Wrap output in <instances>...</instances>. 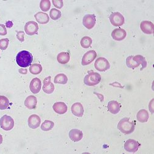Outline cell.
Listing matches in <instances>:
<instances>
[{"instance_id": "d4e9b609", "label": "cell", "mask_w": 154, "mask_h": 154, "mask_svg": "<svg viewBox=\"0 0 154 154\" xmlns=\"http://www.w3.org/2000/svg\"><path fill=\"white\" fill-rule=\"evenodd\" d=\"M54 82L56 84L66 85L68 82V78L65 74L59 73L55 76Z\"/></svg>"}, {"instance_id": "74e56055", "label": "cell", "mask_w": 154, "mask_h": 154, "mask_svg": "<svg viewBox=\"0 0 154 154\" xmlns=\"http://www.w3.org/2000/svg\"><path fill=\"white\" fill-rule=\"evenodd\" d=\"M19 72L21 74H27V69H20Z\"/></svg>"}, {"instance_id": "52a82bcc", "label": "cell", "mask_w": 154, "mask_h": 154, "mask_svg": "<svg viewBox=\"0 0 154 154\" xmlns=\"http://www.w3.org/2000/svg\"><path fill=\"white\" fill-rule=\"evenodd\" d=\"M139 147H140V144L137 142V141L132 139L127 140L124 145V148L125 150L128 152H131V153L136 152L139 149Z\"/></svg>"}, {"instance_id": "f546056e", "label": "cell", "mask_w": 154, "mask_h": 154, "mask_svg": "<svg viewBox=\"0 0 154 154\" xmlns=\"http://www.w3.org/2000/svg\"><path fill=\"white\" fill-rule=\"evenodd\" d=\"M9 99L4 96H0V110L7 109L9 107Z\"/></svg>"}, {"instance_id": "8992f818", "label": "cell", "mask_w": 154, "mask_h": 154, "mask_svg": "<svg viewBox=\"0 0 154 154\" xmlns=\"http://www.w3.org/2000/svg\"><path fill=\"white\" fill-rule=\"evenodd\" d=\"M94 67L99 72H106L110 69V65L107 59L104 57H99L94 63Z\"/></svg>"}, {"instance_id": "2e32d148", "label": "cell", "mask_w": 154, "mask_h": 154, "mask_svg": "<svg viewBox=\"0 0 154 154\" xmlns=\"http://www.w3.org/2000/svg\"><path fill=\"white\" fill-rule=\"evenodd\" d=\"M72 113L78 117H82L84 114V108L80 102H76L71 107Z\"/></svg>"}, {"instance_id": "3957f363", "label": "cell", "mask_w": 154, "mask_h": 154, "mask_svg": "<svg viewBox=\"0 0 154 154\" xmlns=\"http://www.w3.org/2000/svg\"><path fill=\"white\" fill-rule=\"evenodd\" d=\"M101 80V76L97 72H91L86 75L84 79V83L89 86L98 85Z\"/></svg>"}, {"instance_id": "5b68a950", "label": "cell", "mask_w": 154, "mask_h": 154, "mask_svg": "<svg viewBox=\"0 0 154 154\" xmlns=\"http://www.w3.org/2000/svg\"><path fill=\"white\" fill-rule=\"evenodd\" d=\"M109 19L111 23L115 27L122 26L125 23L123 16L119 12H112L109 16Z\"/></svg>"}, {"instance_id": "83f0119b", "label": "cell", "mask_w": 154, "mask_h": 154, "mask_svg": "<svg viewBox=\"0 0 154 154\" xmlns=\"http://www.w3.org/2000/svg\"><path fill=\"white\" fill-rule=\"evenodd\" d=\"M93 43V40L89 36H84L82 38L80 44L82 48H88L91 46Z\"/></svg>"}, {"instance_id": "ac0fdd59", "label": "cell", "mask_w": 154, "mask_h": 154, "mask_svg": "<svg viewBox=\"0 0 154 154\" xmlns=\"http://www.w3.org/2000/svg\"><path fill=\"white\" fill-rule=\"evenodd\" d=\"M53 109L54 112L59 115H62L67 112V106L63 102H57L54 104Z\"/></svg>"}, {"instance_id": "8d00e7d4", "label": "cell", "mask_w": 154, "mask_h": 154, "mask_svg": "<svg viewBox=\"0 0 154 154\" xmlns=\"http://www.w3.org/2000/svg\"><path fill=\"white\" fill-rule=\"evenodd\" d=\"M12 26H13V23H12V21H8L6 23V27L10 29L11 28Z\"/></svg>"}, {"instance_id": "8fae6325", "label": "cell", "mask_w": 154, "mask_h": 154, "mask_svg": "<svg viewBox=\"0 0 154 154\" xmlns=\"http://www.w3.org/2000/svg\"><path fill=\"white\" fill-rule=\"evenodd\" d=\"M51 77L48 76L43 81V90L46 94H51L53 93L54 91V85L51 81Z\"/></svg>"}, {"instance_id": "44dd1931", "label": "cell", "mask_w": 154, "mask_h": 154, "mask_svg": "<svg viewBox=\"0 0 154 154\" xmlns=\"http://www.w3.org/2000/svg\"><path fill=\"white\" fill-rule=\"evenodd\" d=\"M35 18L36 20L40 24H46L49 21V16L43 12H37L35 15Z\"/></svg>"}, {"instance_id": "ffe728a7", "label": "cell", "mask_w": 154, "mask_h": 154, "mask_svg": "<svg viewBox=\"0 0 154 154\" xmlns=\"http://www.w3.org/2000/svg\"><path fill=\"white\" fill-rule=\"evenodd\" d=\"M25 106L30 110L35 109L37 104V99L34 96H28L24 102Z\"/></svg>"}, {"instance_id": "7c38bea8", "label": "cell", "mask_w": 154, "mask_h": 154, "mask_svg": "<svg viewBox=\"0 0 154 154\" xmlns=\"http://www.w3.org/2000/svg\"><path fill=\"white\" fill-rule=\"evenodd\" d=\"M140 27L142 30L146 34H152L153 33L154 25L152 22L147 20H144L141 22L140 24Z\"/></svg>"}, {"instance_id": "e0dca14e", "label": "cell", "mask_w": 154, "mask_h": 154, "mask_svg": "<svg viewBox=\"0 0 154 154\" xmlns=\"http://www.w3.org/2000/svg\"><path fill=\"white\" fill-rule=\"evenodd\" d=\"M69 137L73 142H79L83 137V133L78 129H72L69 132Z\"/></svg>"}, {"instance_id": "1f68e13d", "label": "cell", "mask_w": 154, "mask_h": 154, "mask_svg": "<svg viewBox=\"0 0 154 154\" xmlns=\"http://www.w3.org/2000/svg\"><path fill=\"white\" fill-rule=\"evenodd\" d=\"M133 56H130L126 58V66L128 67L134 69L139 67V65L133 60Z\"/></svg>"}, {"instance_id": "d6986e66", "label": "cell", "mask_w": 154, "mask_h": 154, "mask_svg": "<svg viewBox=\"0 0 154 154\" xmlns=\"http://www.w3.org/2000/svg\"><path fill=\"white\" fill-rule=\"evenodd\" d=\"M107 108L109 111L112 114H117L121 109L120 104L116 100H111L108 103Z\"/></svg>"}, {"instance_id": "d590c367", "label": "cell", "mask_w": 154, "mask_h": 154, "mask_svg": "<svg viewBox=\"0 0 154 154\" xmlns=\"http://www.w3.org/2000/svg\"><path fill=\"white\" fill-rule=\"evenodd\" d=\"M7 35V30L5 25L3 24H0V35L5 36Z\"/></svg>"}, {"instance_id": "9c48e42d", "label": "cell", "mask_w": 154, "mask_h": 154, "mask_svg": "<svg viewBox=\"0 0 154 154\" xmlns=\"http://www.w3.org/2000/svg\"><path fill=\"white\" fill-rule=\"evenodd\" d=\"M97 57V54L96 52L94 50H91L88 51L87 53H86L82 60V66H88L89 64H90L91 62H93V60L96 58Z\"/></svg>"}, {"instance_id": "d6a6232c", "label": "cell", "mask_w": 154, "mask_h": 154, "mask_svg": "<svg viewBox=\"0 0 154 154\" xmlns=\"http://www.w3.org/2000/svg\"><path fill=\"white\" fill-rule=\"evenodd\" d=\"M9 43V40L8 38H3L0 40V49L2 50H5L8 48Z\"/></svg>"}, {"instance_id": "5bb4252c", "label": "cell", "mask_w": 154, "mask_h": 154, "mask_svg": "<svg viewBox=\"0 0 154 154\" xmlns=\"http://www.w3.org/2000/svg\"><path fill=\"white\" fill-rule=\"evenodd\" d=\"M41 123V119L37 115L33 114L30 115L28 119L29 126L32 129H36L40 126Z\"/></svg>"}, {"instance_id": "603a6c76", "label": "cell", "mask_w": 154, "mask_h": 154, "mask_svg": "<svg viewBox=\"0 0 154 154\" xmlns=\"http://www.w3.org/2000/svg\"><path fill=\"white\" fill-rule=\"evenodd\" d=\"M57 60L58 62L61 64H66L70 60V55L68 53L62 52L60 53L57 57Z\"/></svg>"}, {"instance_id": "836d02e7", "label": "cell", "mask_w": 154, "mask_h": 154, "mask_svg": "<svg viewBox=\"0 0 154 154\" xmlns=\"http://www.w3.org/2000/svg\"><path fill=\"white\" fill-rule=\"evenodd\" d=\"M52 2L54 6L58 9H61L63 6V3L62 0H53Z\"/></svg>"}, {"instance_id": "4fadbf2b", "label": "cell", "mask_w": 154, "mask_h": 154, "mask_svg": "<svg viewBox=\"0 0 154 154\" xmlns=\"http://www.w3.org/2000/svg\"><path fill=\"white\" fill-rule=\"evenodd\" d=\"M126 36V32L124 29L119 28L113 30L112 32V37L115 41L120 42L123 40Z\"/></svg>"}, {"instance_id": "ba28073f", "label": "cell", "mask_w": 154, "mask_h": 154, "mask_svg": "<svg viewBox=\"0 0 154 154\" xmlns=\"http://www.w3.org/2000/svg\"><path fill=\"white\" fill-rule=\"evenodd\" d=\"M38 29H39V27H38V23L34 21H29L27 22L24 27L25 33L30 36L37 34Z\"/></svg>"}, {"instance_id": "277c9868", "label": "cell", "mask_w": 154, "mask_h": 154, "mask_svg": "<svg viewBox=\"0 0 154 154\" xmlns=\"http://www.w3.org/2000/svg\"><path fill=\"white\" fill-rule=\"evenodd\" d=\"M0 126L3 130L10 131L14 126V121L9 115H4L0 119Z\"/></svg>"}, {"instance_id": "484cf974", "label": "cell", "mask_w": 154, "mask_h": 154, "mask_svg": "<svg viewBox=\"0 0 154 154\" xmlns=\"http://www.w3.org/2000/svg\"><path fill=\"white\" fill-rule=\"evenodd\" d=\"M54 126V123L50 120H45L41 125V129L44 131H48L53 129Z\"/></svg>"}, {"instance_id": "4316f807", "label": "cell", "mask_w": 154, "mask_h": 154, "mask_svg": "<svg viewBox=\"0 0 154 154\" xmlns=\"http://www.w3.org/2000/svg\"><path fill=\"white\" fill-rule=\"evenodd\" d=\"M42 71V66L40 64L34 63L30 67V72L33 75L40 74Z\"/></svg>"}, {"instance_id": "7402d4cb", "label": "cell", "mask_w": 154, "mask_h": 154, "mask_svg": "<svg viewBox=\"0 0 154 154\" xmlns=\"http://www.w3.org/2000/svg\"><path fill=\"white\" fill-rule=\"evenodd\" d=\"M136 117L137 120L141 123H145L147 122L149 120V115L148 112L145 109H141L140 110L136 115Z\"/></svg>"}, {"instance_id": "6da1fadb", "label": "cell", "mask_w": 154, "mask_h": 154, "mask_svg": "<svg viewBox=\"0 0 154 154\" xmlns=\"http://www.w3.org/2000/svg\"><path fill=\"white\" fill-rule=\"evenodd\" d=\"M33 61L32 54L27 51H22L19 52L16 56V62L18 66L26 68L31 65Z\"/></svg>"}, {"instance_id": "7a4b0ae2", "label": "cell", "mask_w": 154, "mask_h": 154, "mask_svg": "<svg viewBox=\"0 0 154 154\" xmlns=\"http://www.w3.org/2000/svg\"><path fill=\"white\" fill-rule=\"evenodd\" d=\"M117 128L122 133L130 134L134 131L135 124L134 122H130L128 118H123L119 122Z\"/></svg>"}, {"instance_id": "30bf717a", "label": "cell", "mask_w": 154, "mask_h": 154, "mask_svg": "<svg viewBox=\"0 0 154 154\" xmlns=\"http://www.w3.org/2000/svg\"><path fill=\"white\" fill-rule=\"evenodd\" d=\"M96 19L94 14H86L83 18V24L84 26L89 29H92L96 24Z\"/></svg>"}, {"instance_id": "e575fe53", "label": "cell", "mask_w": 154, "mask_h": 154, "mask_svg": "<svg viewBox=\"0 0 154 154\" xmlns=\"http://www.w3.org/2000/svg\"><path fill=\"white\" fill-rule=\"evenodd\" d=\"M25 32L23 31H19L17 33V38L20 42H23L25 40Z\"/></svg>"}, {"instance_id": "4dcf8cb0", "label": "cell", "mask_w": 154, "mask_h": 154, "mask_svg": "<svg viewBox=\"0 0 154 154\" xmlns=\"http://www.w3.org/2000/svg\"><path fill=\"white\" fill-rule=\"evenodd\" d=\"M40 9L44 11L47 12L51 8V2L49 0H42L40 3Z\"/></svg>"}, {"instance_id": "cb8c5ba5", "label": "cell", "mask_w": 154, "mask_h": 154, "mask_svg": "<svg viewBox=\"0 0 154 154\" xmlns=\"http://www.w3.org/2000/svg\"><path fill=\"white\" fill-rule=\"evenodd\" d=\"M133 59L136 63H137L138 64L139 66V65L142 66V68H141V70L145 69L147 67V62L146 60V58L144 57H143V56L136 55V56L133 57Z\"/></svg>"}, {"instance_id": "9a60e30c", "label": "cell", "mask_w": 154, "mask_h": 154, "mask_svg": "<svg viewBox=\"0 0 154 154\" xmlns=\"http://www.w3.org/2000/svg\"><path fill=\"white\" fill-rule=\"evenodd\" d=\"M42 88V82L38 78L33 79L30 83V89L32 93L37 94Z\"/></svg>"}, {"instance_id": "f1b7e54d", "label": "cell", "mask_w": 154, "mask_h": 154, "mask_svg": "<svg viewBox=\"0 0 154 154\" xmlns=\"http://www.w3.org/2000/svg\"><path fill=\"white\" fill-rule=\"evenodd\" d=\"M49 16L53 20H57L59 18H60L62 16L61 12L57 9L53 8L51 9L49 12Z\"/></svg>"}, {"instance_id": "f35d334b", "label": "cell", "mask_w": 154, "mask_h": 154, "mask_svg": "<svg viewBox=\"0 0 154 154\" xmlns=\"http://www.w3.org/2000/svg\"><path fill=\"white\" fill-rule=\"evenodd\" d=\"M3 143V136L0 134V145H1Z\"/></svg>"}]
</instances>
